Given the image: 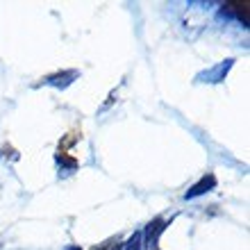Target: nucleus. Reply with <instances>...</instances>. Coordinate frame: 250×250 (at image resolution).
<instances>
[{
  "label": "nucleus",
  "mask_w": 250,
  "mask_h": 250,
  "mask_svg": "<svg viewBox=\"0 0 250 250\" xmlns=\"http://www.w3.org/2000/svg\"><path fill=\"white\" fill-rule=\"evenodd\" d=\"M103 250H105V248H103Z\"/></svg>",
  "instance_id": "1"
}]
</instances>
